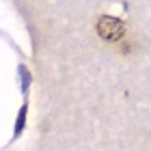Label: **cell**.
<instances>
[{
  "label": "cell",
  "mask_w": 151,
  "mask_h": 151,
  "mask_svg": "<svg viewBox=\"0 0 151 151\" xmlns=\"http://www.w3.org/2000/svg\"><path fill=\"white\" fill-rule=\"evenodd\" d=\"M24 114H26V108H22V112H19V121H17V129H15L17 134L22 132V127H24Z\"/></svg>",
  "instance_id": "7a4b0ae2"
},
{
  "label": "cell",
  "mask_w": 151,
  "mask_h": 151,
  "mask_svg": "<svg viewBox=\"0 0 151 151\" xmlns=\"http://www.w3.org/2000/svg\"><path fill=\"white\" fill-rule=\"evenodd\" d=\"M125 32V26H123L121 19L116 17H110V15H101L97 19V35L106 41H116L123 37Z\"/></svg>",
  "instance_id": "6da1fadb"
}]
</instances>
